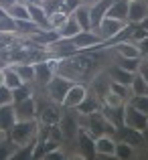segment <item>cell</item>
Segmentation results:
<instances>
[{"label": "cell", "mask_w": 148, "mask_h": 160, "mask_svg": "<svg viewBox=\"0 0 148 160\" xmlns=\"http://www.w3.org/2000/svg\"><path fill=\"white\" fill-rule=\"evenodd\" d=\"M16 146H24L39 140V122L37 120H16V124L6 134Z\"/></svg>", "instance_id": "cell-1"}, {"label": "cell", "mask_w": 148, "mask_h": 160, "mask_svg": "<svg viewBox=\"0 0 148 160\" xmlns=\"http://www.w3.org/2000/svg\"><path fill=\"white\" fill-rule=\"evenodd\" d=\"M71 79L69 77H63V75H53V79L45 85V89H47V93H49V98L53 99L55 103H61L63 102V98H65V93H67V89L71 87Z\"/></svg>", "instance_id": "cell-2"}, {"label": "cell", "mask_w": 148, "mask_h": 160, "mask_svg": "<svg viewBox=\"0 0 148 160\" xmlns=\"http://www.w3.org/2000/svg\"><path fill=\"white\" fill-rule=\"evenodd\" d=\"M69 41L73 43V47L77 49V51H87V49L101 47V45H104V39H101L95 31H81Z\"/></svg>", "instance_id": "cell-3"}, {"label": "cell", "mask_w": 148, "mask_h": 160, "mask_svg": "<svg viewBox=\"0 0 148 160\" xmlns=\"http://www.w3.org/2000/svg\"><path fill=\"white\" fill-rule=\"evenodd\" d=\"M77 146H79V156L83 158H95V136L89 132L87 128H81L79 126L77 132Z\"/></svg>", "instance_id": "cell-4"}, {"label": "cell", "mask_w": 148, "mask_h": 160, "mask_svg": "<svg viewBox=\"0 0 148 160\" xmlns=\"http://www.w3.org/2000/svg\"><path fill=\"white\" fill-rule=\"evenodd\" d=\"M124 126H130L134 130H144L148 126V116L136 109L130 102L124 103Z\"/></svg>", "instance_id": "cell-5"}, {"label": "cell", "mask_w": 148, "mask_h": 160, "mask_svg": "<svg viewBox=\"0 0 148 160\" xmlns=\"http://www.w3.org/2000/svg\"><path fill=\"white\" fill-rule=\"evenodd\" d=\"M87 91H89V89H87L83 83H71V87L67 89V93H65V98H63L61 106L67 108V109H75L79 103L83 102V98L87 95Z\"/></svg>", "instance_id": "cell-6"}, {"label": "cell", "mask_w": 148, "mask_h": 160, "mask_svg": "<svg viewBox=\"0 0 148 160\" xmlns=\"http://www.w3.org/2000/svg\"><path fill=\"white\" fill-rule=\"evenodd\" d=\"M128 22H122V20H116V18H110V16H104V20L98 24V28H95V32L104 39V43L105 41H110L112 37H116L118 32L122 31V28L126 27Z\"/></svg>", "instance_id": "cell-7"}, {"label": "cell", "mask_w": 148, "mask_h": 160, "mask_svg": "<svg viewBox=\"0 0 148 160\" xmlns=\"http://www.w3.org/2000/svg\"><path fill=\"white\" fill-rule=\"evenodd\" d=\"M14 112H16V120H37L39 103H37V99L31 95V98L14 103Z\"/></svg>", "instance_id": "cell-8"}, {"label": "cell", "mask_w": 148, "mask_h": 160, "mask_svg": "<svg viewBox=\"0 0 148 160\" xmlns=\"http://www.w3.org/2000/svg\"><path fill=\"white\" fill-rule=\"evenodd\" d=\"M148 16V2L146 0H128V22L140 24Z\"/></svg>", "instance_id": "cell-9"}, {"label": "cell", "mask_w": 148, "mask_h": 160, "mask_svg": "<svg viewBox=\"0 0 148 160\" xmlns=\"http://www.w3.org/2000/svg\"><path fill=\"white\" fill-rule=\"evenodd\" d=\"M95 154L100 158H114V154H116V136L104 134V136L95 138Z\"/></svg>", "instance_id": "cell-10"}, {"label": "cell", "mask_w": 148, "mask_h": 160, "mask_svg": "<svg viewBox=\"0 0 148 160\" xmlns=\"http://www.w3.org/2000/svg\"><path fill=\"white\" fill-rule=\"evenodd\" d=\"M116 140H122V142H128V144L132 146H142L144 144V134H142V130H134L130 128V126H120V128L116 130Z\"/></svg>", "instance_id": "cell-11"}, {"label": "cell", "mask_w": 148, "mask_h": 160, "mask_svg": "<svg viewBox=\"0 0 148 160\" xmlns=\"http://www.w3.org/2000/svg\"><path fill=\"white\" fill-rule=\"evenodd\" d=\"M27 8H28V16H31L33 22H35L41 31H49L51 22H49V16H47V12H45L43 4H27Z\"/></svg>", "instance_id": "cell-12"}, {"label": "cell", "mask_w": 148, "mask_h": 160, "mask_svg": "<svg viewBox=\"0 0 148 160\" xmlns=\"http://www.w3.org/2000/svg\"><path fill=\"white\" fill-rule=\"evenodd\" d=\"M75 109L79 112V116H89V113H94V112H101V98L98 93L87 91V95L83 98V102Z\"/></svg>", "instance_id": "cell-13"}, {"label": "cell", "mask_w": 148, "mask_h": 160, "mask_svg": "<svg viewBox=\"0 0 148 160\" xmlns=\"http://www.w3.org/2000/svg\"><path fill=\"white\" fill-rule=\"evenodd\" d=\"M53 75H55L53 63H49V61L35 63V83H37V85L45 87L51 79H53Z\"/></svg>", "instance_id": "cell-14"}, {"label": "cell", "mask_w": 148, "mask_h": 160, "mask_svg": "<svg viewBox=\"0 0 148 160\" xmlns=\"http://www.w3.org/2000/svg\"><path fill=\"white\" fill-rule=\"evenodd\" d=\"M57 126H59V130H61V136L65 138V140H73V138H77L79 124H77V120H75L73 116H69V113L61 116V120H59Z\"/></svg>", "instance_id": "cell-15"}, {"label": "cell", "mask_w": 148, "mask_h": 160, "mask_svg": "<svg viewBox=\"0 0 148 160\" xmlns=\"http://www.w3.org/2000/svg\"><path fill=\"white\" fill-rule=\"evenodd\" d=\"M14 124H16L14 103H4V106H0V134H8V130Z\"/></svg>", "instance_id": "cell-16"}, {"label": "cell", "mask_w": 148, "mask_h": 160, "mask_svg": "<svg viewBox=\"0 0 148 160\" xmlns=\"http://www.w3.org/2000/svg\"><path fill=\"white\" fill-rule=\"evenodd\" d=\"M110 4H112V0H98V2L89 4V18H91V31H95L98 28V24L104 20L105 12H108Z\"/></svg>", "instance_id": "cell-17"}, {"label": "cell", "mask_w": 148, "mask_h": 160, "mask_svg": "<svg viewBox=\"0 0 148 160\" xmlns=\"http://www.w3.org/2000/svg\"><path fill=\"white\" fill-rule=\"evenodd\" d=\"M105 16L122 20V22H128V0H112Z\"/></svg>", "instance_id": "cell-18"}, {"label": "cell", "mask_w": 148, "mask_h": 160, "mask_svg": "<svg viewBox=\"0 0 148 160\" xmlns=\"http://www.w3.org/2000/svg\"><path fill=\"white\" fill-rule=\"evenodd\" d=\"M114 49H116V55H118V57H122V59H142L140 49L136 47L134 41L118 43V45H114Z\"/></svg>", "instance_id": "cell-19"}, {"label": "cell", "mask_w": 148, "mask_h": 160, "mask_svg": "<svg viewBox=\"0 0 148 160\" xmlns=\"http://www.w3.org/2000/svg\"><path fill=\"white\" fill-rule=\"evenodd\" d=\"M71 16L75 18V22L79 24L81 31H91V18H89V6H87V4H79V6L71 12Z\"/></svg>", "instance_id": "cell-20"}, {"label": "cell", "mask_w": 148, "mask_h": 160, "mask_svg": "<svg viewBox=\"0 0 148 160\" xmlns=\"http://www.w3.org/2000/svg\"><path fill=\"white\" fill-rule=\"evenodd\" d=\"M37 118H39L45 126H57L59 120H61V116H59V112H57L55 106H41Z\"/></svg>", "instance_id": "cell-21"}, {"label": "cell", "mask_w": 148, "mask_h": 160, "mask_svg": "<svg viewBox=\"0 0 148 160\" xmlns=\"http://www.w3.org/2000/svg\"><path fill=\"white\" fill-rule=\"evenodd\" d=\"M55 31L59 32V37H61V41H67V39H73L77 32H81V28H79V24L75 22V18L73 16H67V20L61 24L59 28H55Z\"/></svg>", "instance_id": "cell-22"}, {"label": "cell", "mask_w": 148, "mask_h": 160, "mask_svg": "<svg viewBox=\"0 0 148 160\" xmlns=\"http://www.w3.org/2000/svg\"><path fill=\"white\" fill-rule=\"evenodd\" d=\"M101 113L105 116V120H108L112 126H116V128L124 126V106H118V108H105V106H101Z\"/></svg>", "instance_id": "cell-23"}, {"label": "cell", "mask_w": 148, "mask_h": 160, "mask_svg": "<svg viewBox=\"0 0 148 160\" xmlns=\"http://www.w3.org/2000/svg\"><path fill=\"white\" fill-rule=\"evenodd\" d=\"M108 77L112 79V81L122 83V85H130V83H132V79H134V73L122 69L120 65H114V67H110V69H108Z\"/></svg>", "instance_id": "cell-24"}, {"label": "cell", "mask_w": 148, "mask_h": 160, "mask_svg": "<svg viewBox=\"0 0 148 160\" xmlns=\"http://www.w3.org/2000/svg\"><path fill=\"white\" fill-rule=\"evenodd\" d=\"M14 71L18 73L20 81L27 83V85H33L35 83V65H28V63H16Z\"/></svg>", "instance_id": "cell-25"}, {"label": "cell", "mask_w": 148, "mask_h": 160, "mask_svg": "<svg viewBox=\"0 0 148 160\" xmlns=\"http://www.w3.org/2000/svg\"><path fill=\"white\" fill-rule=\"evenodd\" d=\"M134 156H136V146L128 144V142H122V140H116V154H114V158L126 160V158H134Z\"/></svg>", "instance_id": "cell-26"}, {"label": "cell", "mask_w": 148, "mask_h": 160, "mask_svg": "<svg viewBox=\"0 0 148 160\" xmlns=\"http://www.w3.org/2000/svg\"><path fill=\"white\" fill-rule=\"evenodd\" d=\"M35 39L39 41L41 45H53L57 43V41H61V37H59V32L55 31V28H49V31H37L35 32Z\"/></svg>", "instance_id": "cell-27"}, {"label": "cell", "mask_w": 148, "mask_h": 160, "mask_svg": "<svg viewBox=\"0 0 148 160\" xmlns=\"http://www.w3.org/2000/svg\"><path fill=\"white\" fill-rule=\"evenodd\" d=\"M4 85L8 87V89H16V87L23 85V81H20L18 73L14 71V67H4Z\"/></svg>", "instance_id": "cell-28"}, {"label": "cell", "mask_w": 148, "mask_h": 160, "mask_svg": "<svg viewBox=\"0 0 148 160\" xmlns=\"http://www.w3.org/2000/svg\"><path fill=\"white\" fill-rule=\"evenodd\" d=\"M6 14L10 16V18H14V20H31L28 8H27V4H23V2H16L12 8H8Z\"/></svg>", "instance_id": "cell-29"}, {"label": "cell", "mask_w": 148, "mask_h": 160, "mask_svg": "<svg viewBox=\"0 0 148 160\" xmlns=\"http://www.w3.org/2000/svg\"><path fill=\"white\" fill-rule=\"evenodd\" d=\"M14 150H16V144L8 136H4L2 140H0V160H10L12 154H14Z\"/></svg>", "instance_id": "cell-30"}, {"label": "cell", "mask_w": 148, "mask_h": 160, "mask_svg": "<svg viewBox=\"0 0 148 160\" xmlns=\"http://www.w3.org/2000/svg\"><path fill=\"white\" fill-rule=\"evenodd\" d=\"M130 91H132V98L134 95H146L148 93V83L138 73H134V79L130 83Z\"/></svg>", "instance_id": "cell-31"}, {"label": "cell", "mask_w": 148, "mask_h": 160, "mask_svg": "<svg viewBox=\"0 0 148 160\" xmlns=\"http://www.w3.org/2000/svg\"><path fill=\"white\" fill-rule=\"evenodd\" d=\"M94 89H95V93L100 95H104V93H108L110 91V77H108V73H100L98 77L94 79Z\"/></svg>", "instance_id": "cell-32"}, {"label": "cell", "mask_w": 148, "mask_h": 160, "mask_svg": "<svg viewBox=\"0 0 148 160\" xmlns=\"http://www.w3.org/2000/svg\"><path fill=\"white\" fill-rule=\"evenodd\" d=\"M14 27H16V32H24V35H35L39 31L33 20H14Z\"/></svg>", "instance_id": "cell-33"}, {"label": "cell", "mask_w": 148, "mask_h": 160, "mask_svg": "<svg viewBox=\"0 0 148 160\" xmlns=\"http://www.w3.org/2000/svg\"><path fill=\"white\" fill-rule=\"evenodd\" d=\"M31 85H27V83H23L20 87H16V89H12V103H18L23 102V99L31 98Z\"/></svg>", "instance_id": "cell-34"}, {"label": "cell", "mask_w": 148, "mask_h": 160, "mask_svg": "<svg viewBox=\"0 0 148 160\" xmlns=\"http://www.w3.org/2000/svg\"><path fill=\"white\" fill-rule=\"evenodd\" d=\"M124 99L122 98H118L116 93H112V91H108V93H104L101 95V106H105V108H118V106H124Z\"/></svg>", "instance_id": "cell-35"}, {"label": "cell", "mask_w": 148, "mask_h": 160, "mask_svg": "<svg viewBox=\"0 0 148 160\" xmlns=\"http://www.w3.org/2000/svg\"><path fill=\"white\" fill-rule=\"evenodd\" d=\"M43 8L47 16L55 14V12H65L63 10V0H43Z\"/></svg>", "instance_id": "cell-36"}, {"label": "cell", "mask_w": 148, "mask_h": 160, "mask_svg": "<svg viewBox=\"0 0 148 160\" xmlns=\"http://www.w3.org/2000/svg\"><path fill=\"white\" fill-rule=\"evenodd\" d=\"M140 61H142V59H122V57H118V63H116V65H120L122 69L130 71V73H136Z\"/></svg>", "instance_id": "cell-37"}, {"label": "cell", "mask_w": 148, "mask_h": 160, "mask_svg": "<svg viewBox=\"0 0 148 160\" xmlns=\"http://www.w3.org/2000/svg\"><path fill=\"white\" fill-rule=\"evenodd\" d=\"M130 103H132L136 109H140L142 113L148 116V93L146 95H134V98L130 99Z\"/></svg>", "instance_id": "cell-38"}, {"label": "cell", "mask_w": 148, "mask_h": 160, "mask_svg": "<svg viewBox=\"0 0 148 160\" xmlns=\"http://www.w3.org/2000/svg\"><path fill=\"white\" fill-rule=\"evenodd\" d=\"M0 32H16L14 18H10L8 14H2V16H0Z\"/></svg>", "instance_id": "cell-39"}, {"label": "cell", "mask_w": 148, "mask_h": 160, "mask_svg": "<svg viewBox=\"0 0 148 160\" xmlns=\"http://www.w3.org/2000/svg\"><path fill=\"white\" fill-rule=\"evenodd\" d=\"M67 12H55V14H51L49 16V22H51V28H59L63 22L67 20Z\"/></svg>", "instance_id": "cell-40"}, {"label": "cell", "mask_w": 148, "mask_h": 160, "mask_svg": "<svg viewBox=\"0 0 148 160\" xmlns=\"http://www.w3.org/2000/svg\"><path fill=\"white\" fill-rule=\"evenodd\" d=\"M4 103H12V89H8L6 85H0V106Z\"/></svg>", "instance_id": "cell-41"}, {"label": "cell", "mask_w": 148, "mask_h": 160, "mask_svg": "<svg viewBox=\"0 0 148 160\" xmlns=\"http://www.w3.org/2000/svg\"><path fill=\"white\" fill-rule=\"evenodd\" d=\"M136 73H138V75H140V77L148 83V59L142 57V61H140V65H138V71H136Z\"/></svg>", "instance_id": "cell-42"}, {"label": "cell", "mask_w": 148, "mask_h": 160, "mask_svg": "<svg viewBox=\"0 0 148 160\" xmlns=\"http://www.w3.org/2000/svg\"><path fill=\"white\" fill-rule=\"evenodd\" d=\"M79 4H81V0H63V10H65L67 14H71Z\"/></svg>", "instance_id": "cell-43"}, {"label": "cell", "mask_w": 148, "mask_h": 160, "mask_svg": "<svg viewBox=\"0 0 148 160\" xmlns=\"http://www.w3.org/2000/svg\"><path fill=\"white\" fill-rule=\"evenodd\" d=\"M136 47L140 49V55H142V57H148V37L136 41Z\"/></svg>", "instance_id": "cell-44"}, {"label": "cell", "mask_w": 148, "mask_h": 160, "mask_svg": "<svg viewBox=\"0 0 148 160\" xmlns=\"http://www.w3.org/2000/svg\"><path fill=\"white\" fill-rule=\"evenodd\" d=\"M43 158H47V160H55V158H65V154H63V152H59V148H55V150H51V152L43 154Z\"/></svg>", "instance_id": "cell-45"}, {"label": "cell", "mask_w": 148, "mask_h": 160, "mask_svg": "<svg viewBox=\"0 0 148 160\" xmlns=\"http://www.w3.org/2000/svg\"><path fill=\"white\" fill-rule=\"evenodd\" d=\"M16 2H20V0H0V8H2V10L6 12L8 8H12Z\"/></svg>", "instance_id": "cell-46"}, {"label": "cell", "mask_w": 148, "mask_h": 160, "mask_svg": "<svg viewBox=\"0 0 148 160\" xmlns=\"http://www.w3.org/2000/svg\"><path fill=\"white\" fill-rule=\"evenodd\" d=\"M23 4H43V0H20Z\"/></svg>", "instance_id": "cell-47"}, {"label": "cell", "mask_w": 148, "mask_h": 160, "mask_svg": "<svg viewBox=\"0 0 148 160\" xmlns=\"http://www.w3.org/2000/svg\"><path fill=\"white\" fill-rule=\"evenodd\" d=\"M138 27H142V28H144V31L148 32V16H146V18H144V20H142V22H140V24H138Z\"/></svg>", "instance_id": "cell-48"}, {"label": "cell", "mask_w": 148, "mask_h": 160, "mask_svg": "<svg viewBox=\"0 0 148 160\" xmlns=\"http://www.w3.org/2000/svg\"><path fill=\"white\" fill-rule=\"evenodd\" d=\"M142 134H144V142H148V126H146L144 130H142Z\"/></svg>", "instance_id": "cell-49"}, {"label": "cell", "mask_w": 148, "mask_h": 160, "mask_svg": "<svg viewBox=\"0 0 148 160\" xmlns=\"http://www.w3.org/2000/svg\"><path fill=\"white\" fill-rule=\"evenodd\" d=\"M94 2H98V0H81V4H87V6H89V4H94Z\"/></svg>", "instance_id": "cell-50"}, {"label": "cell", "mask_w": 148, "mask_h": 160, "mask_svg": "<svg viewBox=\"0 0 148 160\" xmlns=\"http://www.w3.org/2000/svg\"><path fill=\"white\" fill-rule=\"evenodd\" d=\"M0 85H4V71L0 69Z\"/></svg>", "instance_id": "cell-51"}, {"label": "cell", "mask_w": 148, "mask_h": 160, "mask_svg": "<svg viewBox=\"0 0 148 160\" xmlns=\"http://www.w3.org/2000/svg\"><path fill=\"white\" fill-rule=\"evenodd\" d=\"M4 136H6V134H0V140H2V138H4Z\"/></svg>", "instance_id": "cell-52"}, {"label": "cell", "mask_w": 148, "mask_h": 160, "mask_svg": "<svg viewBox=\"0 0 148 160\" xmlns=\"http://www.w3.org/2000/svg\"><path fill=\"white\" fill-rule=\"evenodd\" d=\"M144 59H148V57H144Z\"/></svg>", "instance_id": "cell-53"}, {"label": "cell", "mask_w": 148, "mask_h": 160, "mask_svg": "<svg viewBox=\"0 0 148 160\" xmlns=\"http://www.w3.org/2000/svg\"><path fill=\"white\" fill-rule=\"evenodd\" d=\"M146 2H148V0H146Z\"/></svg>", "instance_id": "cell-54"}]
</instances>
